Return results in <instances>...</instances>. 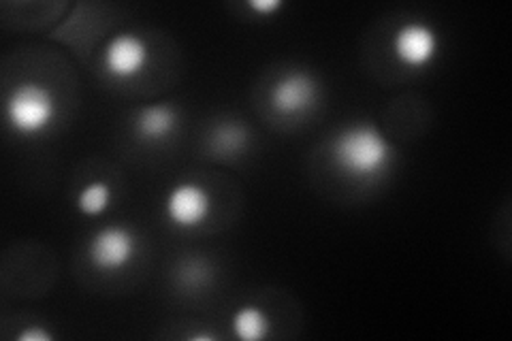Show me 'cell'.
Instances as JSON below:
<instances>
[{
    "label": "cell",
    "instance_id": "8",
    "mask_svg": "<svg viewBox=\"0 0 512 341\" xmlns=\"http://www.w3.org/2000/svg\"><path fill=\"white\" fill-rule=\"evenodd\" d=\"M180 128V113L171 103H152L135 116V135L143 143H163Z\"/></svg>",
    "mask_w": 512,
    "mask_h": 341
},
{
    "label": "cell",
    "instance_id": "11",
    "mask_svg": "<svg viewBox=\"0 0 512 341\" xmlns=\"http://www.w3.org/2000/svg\"><path fill=\"white\" fill-rule=\"evenodd\" d=\"M111 203V186L103 180H94L77 192V209L84 216H101Z\"/></svg>",
    "mask_w": 512,
    "mask_h": 341
},
{
    "label": "cell",
    "instance_id": "15",
    "mask_svg": "<svg viewBox=\"0 0 512 341\" xmlns=\"http://www.w3.org/2000/svg\"><path fill=\"white\" fill-rule=\"evenodd\" d=\"M190 339H195V341H203V339H214V335H212V333H197V335H192Z\"/></svg>",
    "mask_w": 512,
    "mask_h": 341
},
{
    "label": "cell",
    "instance_id": "2",
    "mask_svg": "<svg viewBox=\"0 0 512 341\" xmlns=\"http://www.w3.org/2000/svg\"><path fill=\"white\" fill-rule=\"evenodd\" d=\"M5 118L15 135L37 137L58 118L56 94L41 81H24L7 96Z\"/></svg>",
    "mask_w": 512,
    "mask_h": 341
},
{
    "label": "cell",
    "instance_id": "3",
    "mask_svg": "<svg viewBox=\"0 0 512 341\" xmlns=\"http://www.w3.org/2000/svg\"><path fill=\"white\" fill-rule=\"evenodd\" d=\"M320 99V84L310 71H286L282 73L269 92V103L280 116L297 118L310 113Z\"/></svg>",
    "mask_w": 512,
    "mask_h": 341
},
{
    "label": "cell",
    "instance_id": "13",
    "mask_svg": "<svg viewBox=\"0 0 512 341\" xmlns=\"http://www.w3.org/2000/svg\"><path fill=\"white\" fill-rule=\"evenodd\" d=\"M284 7L282 0H248V9L256 15H276Z\"/></svg>",
    "mask_w": 512,
    "mask_h": 341
},
{
    "label": "cell",
    "instance_id": "6",
    "mask_svg": "<svg viewBox=\"0 0 512 341\" xmlns=\"http://www.w3.org/2000/svg\"><path fill=\"white\" fill-rule=\"evenodd\" d=\"M165 214L178 229H197L212 214V197L201 184L182 182L165 199Z\"/></svg>",
    "mask_w": 512,
    "mask_h": 341
},
{
    "label": "cell",
    "instance_id": "7",
    "mask_svg": "<svg viewBox=\"0 0 512 341\" xmlns=\"http://www.w3.org/2000/svg\"><path fill=\"white\" fill-rule=\"evenodd\" d=\"M137 241L126 226H105L90 239V263L101 271H120L135 258Z\"/></svg>",
    "mask_w": 512,
    "mask_h": 341
},
{
    "label": "cell",
    "instance_id": "1",
    "mask_svg": "<svg viewBox=\"0 0 512 341\" xmlns=\"http://www.w3.org/2000/svg\"><path fill=\"white\" fill-rule=\"evenodd\" d=\"M329 156L344 177L355 182H374L387 175L395 150L378 126L370 122L350 124L331 139Z\"/></svg>",
    "mask_w": 512,
    "mask_h": 341
},
{
    "label": "cell",
    "instance_id": "14",
    "mask_svg": "<svg viewBox=\"0 0 512 341\" xmlns=\"http://www.w3.org/2000/svg\"><path fill=\"white\" fill-rule=\"evenodd\" d=\"M20 341H52L54 335L45 331L43 327H26L22 333H18Z\"/></svg>",
    "mask_w": 512,
    "mask_h": 341
},
{
    "label": "cell",
    "instance_id": "10",
    "mask_svg": "<svg viewBox=\"0 0 512 341\" xmlns=\"http://www.w3.org/2000/svg\"><path fill=\"white\" fill-rule=\"evenodd\" d=\"M231 327L235 337L244 339V341H261L269 335L271 322L267 314L256 305H244L233 314Z\"/></svg>",
    "mask_w": 512,
    "mask_h": 341
},
{
    "label": "cell",
    "instance_id": "9",
    "mask_svg": "<svg viewBox=\"0 0 512 341\" xmlns=\"http://www.w3.org/2000/svg\"><path fill=\"white\" fill-rule=\"evenodd\" d=\"M250 143V133L242 122H218L210 133V145L218 156L235 158L244 154Z\"/></svg>",
    "mask_w": 512,
    "mask_h": 341
},
{
    "label": "cell",
    "instance_id": "4",
    "mask_svg": "<svg viewBox=\"0 0 512 341\" xmlns=\"http://www.w3.org/2000/svg\"><path fill=\"white\" fill-rule=\"evenodd\" d=\"M391 47L399 64L408 69H425L440 52V37L431 24L412 20L395 30Z\"/></svg>",
    "mask_w": 512,
    "mask_h": 341
},
{
    "label": "cell",
    "instance_id": "5",
    "mask_svg": "<svg viewBox=\"0 0 512 341\" xmlns=\"http://www.w3.org/2000/svg\"><path fill=\"white\" fill-rule=\"evenodd\" d=\"M150 62V47L146 39L133 32H118L103 50V67L107 75L120 81L135 79L146 71Z\"/></svg>",
    "mask_w": 512,
    "mask_h": 341
},
{
    "label": "cell",
    "instance_id": "12",
    "mask_svg": "<svg viewBox=\"0 0 512 341\" xmlns=\"http://www.w3.org/2000/svg\"><path fill=\"white\" fill-rule=\"evenodd\" d=\"M212 278V271L207 267V263L199 261V258H190V261H184L178 267V282L184 288H201L207 286Z\"/></svg>",
    "mask_w": 512,
    "mask_h": 341
}]
</instances>
